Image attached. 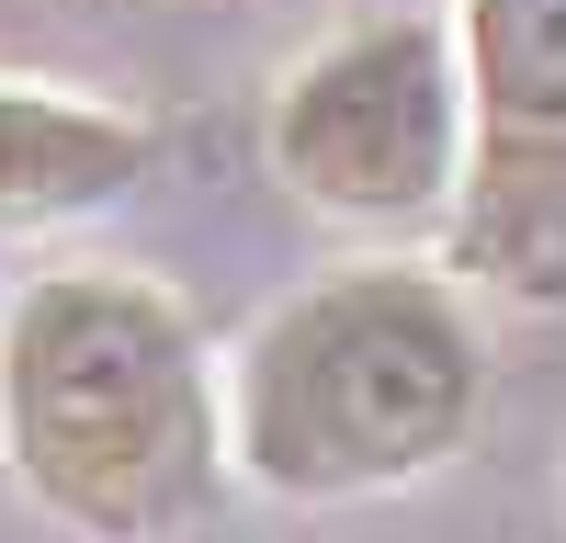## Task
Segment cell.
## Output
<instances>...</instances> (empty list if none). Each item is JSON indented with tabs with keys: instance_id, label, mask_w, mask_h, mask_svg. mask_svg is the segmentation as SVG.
Returning a JSON list of instances; mask_svg holds the SVG:
<instances>
[{
	"instance_id": "6",
	"label": "cell",
	"mask_w": 566,
	"mask_h": 543,
	"mask_svg": "<svg viewBox=\"0 0 566 543\" xmlns=\"http://www.w3.org/2000/svg\"><path fill=\"white\" fill-rule=\"evenodd\" d=\"M148 12H181V0H148Z\"/></svg>"
},
{
	"instance_id": "4",
	"label": "cell",
	"mask_w": 566,
	"mask_h": 543,
	"mask_svg": "<svg viewBox=\"0 0 566 543\" xmlns=\"http://www.w3.org/2000/svg\"><path fill=\"white\" fill-rule=\"evenodd\" d=\"M464 204L453 249L499 295H566V0H464Z\"/></svg>"
},
{
	"instance_id": "3",
	"label": "cell",
	"mask_w": 566,
	"mask_h": 543,
	"mask_svg": "<svg viewBox=\"0 0 566 543\" xmlns=\"http://www.w3.org/2000/svg\"><path fill=\"white\" fill-rule=\"evenodd\" d=\"M464 148H476L464 34L419 23V12H374L352 34H328L317 57H295L283 91H272V170L295 181L317 215L374 226V238L453 226Z\"/></svg>"
},
{
	"instance_id": "5",
	"label": "cell",
	"mask_w": 566,
	"mask_h": 543,
	"mask_svg": "<svg viewBox=\"0 0 566 543\" xmlns=\"http://www.w3.org/2000/svg\"><path fill=\"white\" fill-rule=\"evenodd\" d=\"M148 125L57 79H0V226H80L148 181Z\"/></svg>"
},
{
	"instance_id": "1",
	"label": "cell",
	"mask_w": 566,
	"mask_h": 543,
	"mask_svg": "<svg viewBox=\"0 0 566 543\" xmlns=\"http://www.w3.org/2000/svg\"><path fill=\"white\" fill-rule=\"evenodd\" d=\"M0 453L80 543H181L239 476L193 317L136 272L23 284L0 317Z\"/></svg>"
},
{
	"instance_id": "2",
	"label": "cell",
	"mask_w": 566,
	"mask_h": 543,
	"mask_svg": "<svg viewBox=\"0 0 566 543\" xmlns=\"http://www.w3.org/2000/svg\"><path fill=\"white\" fill-rule=\"evenodd\" d=\"M488 419V340L442 272L363 260L283 295L239 374H227V441L261 498L340 510L442 476Z\"/></svg>"
}]
</instances>
